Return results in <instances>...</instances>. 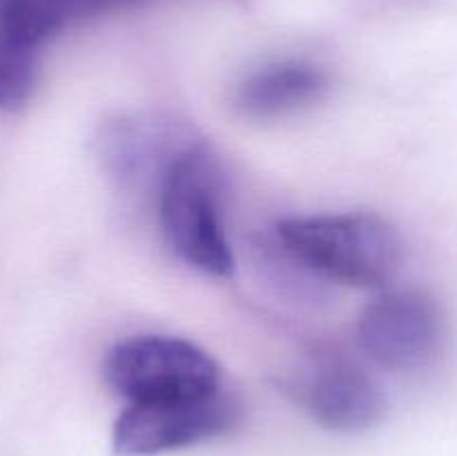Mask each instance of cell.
I'll return each instance as SVG.
<instances>
[{
    "label": "cell",
    "instance_id": "7a4b0ae2",
    "mask_svg": "<svg viewBox=\"0 0 457 456\" xmlns=\"http://www.w3.org/2000/svg\"><path fill=\"white\" fill-rule=\"evenodd\" d=\"M159 215L168 244L187 266L230 275L235 258L221 217V183L201 146L179 156L161 182Z\"/></svg>",
    "mask_w": 457,
    "mask_h": 456
},
{
    "label": "cell",
    "instance_id": "3957f363",
    "mask_svg": "<svg viewBox=\"0 0 457 456\" xmlns=\"http://www.w3.org/2000/svg\"><path fill=\"white\" fill-rule=\"evenodd\" d=\"M105 380L128 405L195 401L221 392V371L196 344L170 335H141L107 353Z\"/></svg>",
    "mask_w": 457,
    "mask_h": 456
},
{
    "label": "cell",
    "instance_id": "ba28073f",
    "mask_svg": "<svg viewBox=\"0 0 457 456\" xmlns=\"http://www.w3.org/2000/svg\"><path fill=\"white\" fill-rule=\"evenodd\" d=\"M328 89L324 70L308 63H277L250 74L237 92V103L248 116L270 119L317 103Z\"/></svg>",
    "mask_w": 457,
    "mask_h": 456
},
{
    "label": "cell",
    "instance_id": "30bf717a",
    "mask_svg": "<svg viewBox=\"0 0 457 456\" xmlns=\"http://www.w3.org/2000/svg\"><path fill=\"white\" fill-rule=\"evenodd\" d=\"M40 49L0 34V110H18L34 92Z\"/></svg>",
    "mask_w": 457,
    "mask_h": 456
},
{
    "label": "cell",
    "instance_id": "6da1fadb",
    "mask_svg": "<svg viewBox=\"0 0 457 456\" xmlns=\"http://www.w3.org/2000/svg\"><path fill=\"white\" fill-rule=\"evenodd\" d=\"M277 241L315 275L360 289H384L404 262L397 231L373 213L284 219L277 226Z\"/></svg>",
    "mask_w": 457,
    "mask_h": 456
},
{
    "label": "cell",
    "instance_id": "5b68a950",
    "mask_svg": "<svg viewBox=\"0 0 457 456\" xmlns=\"http://www.w3.org/2000/svg\"><path fill=\"white\" fill-rule=\"evenodd\" d=\"M237 420L239 410L223 392L195 401L128 405L112 429V447L119 456L165 454L223 436Z\"/></svg>",
    "mask_w": 457,
    "mask_h": 456
},
{
    "label": "cell",
    "instance_id": "9c48e42d",
    "mask_svg": "<svg viewBox=\"0 0 457 456\" xmlns=\"http://www.w3.org/2000/svg\"><path fill=\"white\" fill-rule=\"evenodd\" d=\"M134 0H3L0 34L43 49L62 27Z\"/></svg>",
    "mask_w": 457,
    "mask_h": 456
},
{
    "label": "cell",
    "instance_id": "52a82bcc",
    "mask_svg": "<svg viewBox=\"0 0 457 456\" xmlns=\"http://www.w3.org/2000/svg\"><path fill=\"white\" fill-rule=\"evenodd\" d=\"M293 393L303 410L333 432H364L379 423L386 398L373 376L342 358H328L308 369Z\"/></svg>",
    "mask_w": 457,
    "mask_h": 456
},
{
    "label": "cell",
    "instance_id": "8992f818",
    "mask_svg": "<svg viewBox=\"0 0 457 456\" xmlns=\"http://www.w3.org/2000/svg\"><path fill=\"white\" fill-rule=\"evenodd\" d=\"M186 125L154 114L120 116L98 137L101 164L123 186L159 188L179 156L196 148Z\"/></svg>",
    "mask_w": 457,
    "mask_h": 456
},
{
    "label": "cell",
    "instance_id": "277c9868",
    "mask_svg": "<svg viewBox=\"0 0 457 456\" xmlns=\"http://www.w3.org/2000/svg\"><path fill=\"white\" fill-rule=\"evenodd\" d=\"M370 360L391 371H420L446 347V320L440 304L420 291H395L370 302L357 326Z\"/></svg>",
    "mask_w": 457,
    "mask_h": 456
}]
</instances>
